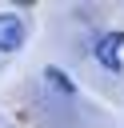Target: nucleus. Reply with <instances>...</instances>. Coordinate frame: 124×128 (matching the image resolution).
<instances>
[{"label": "nucleus", "instance_id": "obj_2", "mask_svg": "<svg viewBox=\"0 0 124 128\" xmlns=\"http://www.w3.org/2000/svg\"><path fill=\"white\" fill-rule=\"evenodd\" d=\"M24 44V20L12 12H0V52H16Z\"/></svg>", "mask_w": 124, "mask_h": 128}, {"label": "nucleus", "instance_id": "obj_3", "mask_svg": "<svg viewBox=\"0 0 124 128\" xmlns=\"http://www.w3.org/2000/svg\"><path fill=\"white\" fill-rule=\"evenodd\" d=\"M44 80H48L60 96H76V80H72L68 72H60V68H44Z\"/></svg>", "mask_w": 124, "mask_h": 128}, {"label": "nucleus", "instance_id": "obj_1", "mask_svg": "<svg viewBox=\"0 0 124 128\" xmlns=\"http://www.w3.org/2000/svg\"><path fill=\"white\" fill-rule=\"evenodd\" d=\"M120 48H124V32H104V36L96 40V60H100L108 72H124Z\"/></svg>", "mask_w": 124, "mask_h": 128}]
</instances>
